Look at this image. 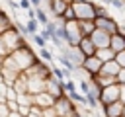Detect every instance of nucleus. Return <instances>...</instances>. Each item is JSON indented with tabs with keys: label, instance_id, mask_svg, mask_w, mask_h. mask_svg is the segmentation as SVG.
<instances>
[{
	"label": "nucleus",
	"instance_id": "obj_6",
	"mask_svg": "<svg viewBox=\"0 0 125 117\" xmlns=\"http://www.w3.org/2000/svg\"><path fill=\"white\" fill-rule=\"evenodd\" d=\"M123 109H125V103L119 99V101H113V103H107L105 105V117H121L123 115Z\"/></svg>",
	"mask_w": 125,
	"mask_h": 117
},
{
	"label": "nucleus",
	"instance_id": "obj_25",
	"mask_svg": "<svg viewBox=\"0 0 125 117\" xmlns=\"http://www.w3.org/2000/svg\"><path fill=\"white\" fill-rule=\"evenodd\" d=\"M64 2H68V4H70V2H72V0H64Z\"/></svg>",
	"mask_w": 125,
	"mask_h": 117
},
{
	"label": "nucleus",
	"instance_id": "obj_27",
	"mask_svg": "<svg viewBox=\"0 0 125 117\" xmlns=\"http://www.w3.org/2000/svg\"><path fill=\"white\" fill-rule=\"evenodd\" d=\"M121 117H125V115H121Z\"/></svg>",
	"mask_w": 125,
	"mask_h": 117
},
{
	"label": "nucleus",
	"instance_id": "obj_23",
	"mask_svg": "<svg viewBox=\"0 0 125 117\" xmlns=\"http://www.w3.org/2000/svg\"><path fill=\"white\" fill-rule=\"evenodd\" d=\"M117 84H125V68L119 70V74H117Z\"/></svg>",
	"mask_w": 125,
	"mask_h": 117
},
{
	"label": "nucleus",
	"instance_id": "obj_24",
	"mask_svg": "<svg viewBox=\"0 0 125 117\" xmlns=\"http://www.w3.org/2000/svg\"><path fill=\"white\" fill-rule=\"evenodd\" d=\"M41 2H43V0H31V4H33V8H39V6H41Z\"/></svg>",
	"mask_w": 125,
	"mask_h": 117
},
{
	"label": "nucleus",
	"instance_id": "obj_12",
	"mask_svg": "<svg viewBox=\"0 0 125 117\" xmlns=\"http://www.w3.org/2000/svg\"><path fill=\"white\" fill-rule=\"evenodd\" d=\"M12 27H16V23L10 20L8 12H2V33H4V31H8V29H12Z\"/></svg>",
	"mask_w": 125,
	"mask_h": 117
},
{
	"label": "nucleus",
	"instance_id": "obj_7",
	"mask_svg": "<svg viewBox=\"0 0 125 117\" xmlns=\"http://www.w3.org/2000/svg\"><path fill=\"white\" fill-rule=\"evenodd\" d=\"M66 8H68V2H64V0H51V2H49V12H51L55 18H61Z\"/></svg>",
	"mask_w": 125,
	"mask_h": 117
},
{
	"label": "nucleus",
	"instance_id": "obj_18",
	"mask_svg": "<svg viewBox=\"0 0 125 117\" xmlns=\"http://www.w3.org/2000/svg\"><path fill=\"white\" fill-rule=\"evenodd\" d=\"M39 57H41L43 60H47V62H51V60H53V53H51L47 47H43V49L39 51Z\"/></svg>",
	"mask_w": 125,
	"mask_h": 117
},
{
	"label": "nucleus",
	"instance_id": "obj_15",
	"mask_svg": "<svg viewBox=\"0 0 125 117\" xmlns=\"http://www.w3.org/2000/svg\"><path fill=\"white\" fill-rule=\"evenodd\" d=\"M68 96H70V99H72V101H76V103H88V96H86V94L72 92V94H68Z\"/></svg>",
	"mask_w": 125,
	"mask_h": 117
},
{
	"label": "nucleus",
	"instance_id": "obj_22",
	"mask_svg": "<svg viewBox=\"0 0 125 117\" xmlns=\"http://www.w3.org/2000/svg\"><path fill=\"white\" fill-rule=\"evenodd\" d=\"M115 60L121 64V68H125V51H121V53H117V57H115Z\"/></svg>",
	"mask_w": 125,
	"mask_h": 117
},
{
	"label": "nucleus",
	"instance_id": "obj_17",
	"mask_svg": "<svg viewBox=\"0 0 125 117\" xmlns=\"http://www.w3.org/2000/svg\"><path fill=\"white\" fill-rule=\"evenodd\" d=\"M62 88H64V92H66V94H72V92H76V82L68 78L66 82H62Z\"/></svg>",
	"mask_w": 125,
	"mask_h": 117
},
{
	"label": "nucleus",
	"instance_id": "obj_19",
	"mask_svg": "<svg viewBox=\"0 0 125 117\" xmlns=\"http://www.w3.org/2000/svg\"><path fill=\"white\" fill-rule=\"evenodd\" d=\"M78 84H80V90H82V94H86V96H88V94L92 92V86H90V82L82 80V82H78Z\"/></svg>",
	"mask_w": 125,
	"mask_h": 117
},
{
	"label": "nucleus",
	"instance_id": "obj_9",
	"mask_svg": "<svg viewBox=\"0 0 125 117\" xmlns=\"http://www.w3.org/2000/svg\"><path fill=\"white\" fill-rule=\"evenodd\" d=\"M51 72H53V76H55L59 82H66V80L70 78V70H62V68H59V66H51Z\"/></svg>",
	"mask_w": 125,
	"mask_h": 117
},
{
	"label": "nucleus",
	"instance_id": "obj_20",
	"mask_svg": "<svg viewBox=\"0 0 125 117\" xmlns=\"http://www.w3.org/2000/svg\"><path fill=\"white\" fill-rule=\"evenodd\" d=\"M96 12H98V16H107L105 4H96ZM98 16H96V18H98Z\"/></svg>",
	"mask_w": 125,
	"mask_h": 117
},
{
	"label": "nucleus",
	"instance_id": "obj_16",
	"mask_svg": "<svg viewBox=\"0 0 125 117\" xmlns=\"http://www.w3.org/2000/svg\"><path fill=\"white\" fill-rule=\"evenodd\" d=\"M31 37H33V43H35V45H37L39 49H43V47L47 45V39H45V37H43L41 33H35V35H31Z\"/></svg>",
	"mask_w": 125,
	"mask_h": 117
},
{
	"label": "nucleus",
	"instance_id": "obj_3",
	"mask_svg": "<svg viewBox=\"0 0 125 117\" xmlns=\"http://www.w3.org/2000/svg\"><path fill=\"white\" fill-rule=\"evenodd\" d=\"M94 21H96V27H100V29H105V31H109L111 35L119 31V23H117V21H115V20H113L109 14H107V16H98Z\"/></svg>",
	"mask_w": 125,
	"mask_h": 117
},
{
	"label": "nucleus",
	"instance_id": "obj_1",
	"mask_svg": "<svg viewBox=\"0 0 125 117\" xmlns=\"http://www.w3.org/2000/svg\"><path fill=\"white\" fill-rule=\"evenodd\" d=\"M76 12V20H96V4L92 0H82V2H70Z\"/></svg>",
	"mask_w": 125,
	"mask_h": 117
},
{
	"label": "nucleus",
	"instance_id": "obj_2",
	"mask_svg": "<svg viewBox=\"0 0 125 117\" xmlns=\"http://www.w3.org/2000/svg\"><path fill=\"white\" fill-rule=\"evenodd\" d=\"M100 99L102 103H113V101H119L121 99V84H111V86H105L102 88L100 92Z\"/></svg>",
	"mask_w": 125,
	"mask_h": 117
},
{
	"label": "nucleus",
	"instance_id": "obj_4",
	"mask_svg": "<svg viewBox=\"0 0 125 117\" xmlns=\"http://www.w3.org/2000/svg\"><path fill=\"white\" fill-rule=\"evenodd\" d=\"M92 41L96 43V47L98 49H104V47H109V43H111V33L109 31H105V29H100V27H96L94 31H92Z\"/></svg>",
	"mask_w": 125,
	"mask_h": 117
},
{
	"label": "nucleus",
	"instance_id": "obj_8",
	"mask_svg": "<svg viewBox=\"0 0 125 117\" xmlns=\"http://www.w3.org/2000/svg\"><path fill=\"white\" fill-rule=\"evenodd\" d=\"M109 47L115 51V53H121V51H125V35L123 33H113L111 35V43H109Z\"/></svg>",
	"mask_w": 125,
	"mask_h": 117
},
{
	"label": "nucleus",
	"instance_id": "obj_5",
	"mask_svg": "<svg viewBox=\"0 0 125 117\" xmlns=\"http://www.w3.org/2000/svg\"><path fill=\"white\" fill-rule=\"evenodd\" d=\"M102 66H104V60H102L98 55L86 57V60H84V64H82V68H86L92 76H98V74L102 72Z\"/></svg>",
	"mask_w": 125,
	"mask_h": 117
},
{
	"label": "nucleus",
	"instance_id": "obj_11",
	"mask_svg": "<svg viewBox=\"0 0 125 117\" xmlns=\"http://www.w3.org/2000/svg\"><path fill=\"white\" fill-rule=\"evenodd\" d=\"M25 25H27V31H29V35H35V33H39V20H37V18H29Z\"/></svg>",
	"mask_w": 125,
	"mask_h": 117
},
{
	"label": "nucleus",
	"instance_id": "obj_21",
	"mask_svg": "<svg viewBox=\"0 0 125 117\" xmlns=\"http://www.w3.org/2000/svg\"><path fill=\"white\" fill-rule=\"evenodd\" d=\"M31 6H33L31 0H20V10H25L27 12V10H31Z\"/></svg>",
	"mask_w": 125,
	"mask_h": 117
},
{
	"label": "nucleus",
	"instance_id": "obj_10",
	"mask_svg": "<svg viewBox=\"0 0 125 117\" xmlns=\"http://www.w3.org/2000/svg\"><path fill=\"white\" fill-rule=\"evenodd\" d=\"M57 58H59V62H61V64H62L66 70H70V72H74V70H76V64H74V62H72V60H70V58H68L64 53H62V55H59Z\"/></svg>",
	"mask_w": 125,
	"mask_h": 117
},
{
	"label": "nucleus",
	"instance_id": "obj_13",
	"mask_svg": "<svg viewBox=\"0 0 125 117\" xmlns=\"http://www.w3.org/2000/svg\"><path fill=\"white\" fill-rule=\"evenodd\" d=\"M35 14H37V20H39V23L41 25H47L51 20L47 18V12H45V8H35Z\"/></svg>",
	"mask_w": 125,
	"mask_h": 117
},
{
	"label": "nucleus",
	"instance_id": "obj_26",
	"mask_svg": "<svg viewBox=\"0 0 125 117\" xmlns=\"http://www.w3.org/2000/svg\"><path fill=\"white\" fill-rule=\"evenodd\" d=\"M94 117H102V115H94Z\"/></svg>",
	"mask_w": 125,
	"mask_h": 117
},
{
	"label": "nucleus",
	"instance_id": "obj_14",
	"mask_svg": "<svg viewBox=\"0 0 125 117\" xmlns=\"http://www.w3.org/2000/svg\"><path fill=\"white\" fill-rule=\"evenodd\" d=\"M62 20H66V21H70V20H76V12H74V6L72 4H68V8L64 10V14L61 16Z\"/></svg>",
	"mask_w": 125,
	"mask_h": 117
}]
</instances>
